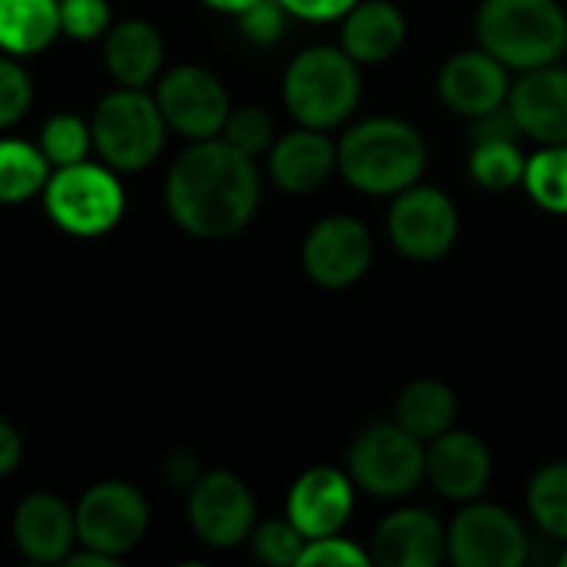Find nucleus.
<instances>
[{"instance_id": "1", "label": "nucleus", "mask_w": 567, "mask_h": 567, "mask_svg": "<svg viewBox=\"0 0 567 567\" xmlns=\"http://www.w3.org/2000/svg\"><path fill=\"white\" fill-rule=\"evenodd\" d=\"M169 219L196 239H229L243 233L262 199L256 159L223 136L193 140L163 183Z\"/></svg>"}, {"instance_id": "2", "label": "nucleus", "mask_w": 567, "mask_h": 567, "mask_svg": "<svg viewBox=\"0 0 567 567\" xmlns=\"http://www.w3.org/2000/svg\"><path fill=\"white\" fill-rule=\"evenodd\" d=\"M429 146L422 133L399 116H369L336 143L339 176L365 196H395L422 179Z\"/></svg>"}, {"instance_id": "3", "label": "nucleus", "mask_w": 567, "mask_h": 567, "mask_svg": "<svg viewBox=\"0 0 567 567\" xmlns=\"http://www.w3.org/2000/svg\"><path fill=\"white\" fill-rule=\"evenodd\" d=\"M475 40L508 70L558 63L567 50V10L558 0H482Z\"/></svg>"}, {"instance_id": "4", "label": "nucleus", "mask_w": 567, "mask_h": 567, "mask_svg": "<svg viewBox=\"0 0 567 567\" xmlns=\"http://www.w3.org/2000/svg\"><path fill=\"white\" fill-rule=\"evenodd\" d=\"M359 100L362 73L342 47H306L282 73V103L299 126L329 133L355 113Z\"/></svg>"}, {"instance_id": "5", "label": "nucleus", "mask_w": 567, "mask_h": 567, "mask_svg": "<svg viewBox=\"0 0 567 567\" xmlns=\"http://www.w3.org/2000/svg\"><path fill=\"white\" fill-rule=\"evenodd\" d=\"M93 153L116 173L150 169L166 146V120L153 93L143 86L110 90L90 113Z\"/></svg>"}, {"instance_id": "6", "label": "nucleus", "mask_w": 567, "mask_h": 567, "mask_svg": "<svg viewBox=\"0 0 567 567\" xmlns=\"http://www.w3.org/2000/svg\"><path fill=\"white\" fill-rule=\"evenodd\" d=\"M43 209L50 223L76 239H96L106 236L120 226L126 213V189L123 179L113 166L90 163H70V166H53L43 193Z\"/></svg>"}, {"instance_id": "7", "label": "nucleus", "mask_w": 567, "mask_h": 567, "mask_svg": "<svg viewBox=\"0 0 567 567\" xmlns=\"http://www.w3.org/2000/svg\"><path fill=\"white\" fill-rule=\"evenodd\" d=\"M346 472L355 488L372 498H405L425 482V442L405 432L395 419L375 422L355 435Z\"/></svg>"}, {"instance_id": "8", "label": "nucleus", "mask_w": 567, "mask_h": 567, "mask_svg": "<svg viewBox=\"0 0 567 567\" xmlns=\"http://www.w3.org/2000/svg\"><path fill=\"white\" fill-rule=\"evenodd\" d=\"M73 518H76V542L83 548L103 551L120 561L143 542L150 528V505L136 485L106 478L80 495Z\"/></svg>"}, {"instance_id": "9", "label": "nucleus", "mask_w": 567, "mask_h": 567, "mask_svg": "<svg viewBox=\"0 0 567 567\" xmlns=\"http://www.w3.org/2000/svg\"><path fill=\"white\" fill-rule=\"evenodd\" d=\"M389 243L412 262H435L452 252L462 219L455 199L439 186H409L392 196L389 206Z\"/></svg>"}, {"instance_id": "10", "label": "nucleus", "mask_w": 567, "mask_h": 567, "mask_svg": "<svg viewBox=\"0 0 567 567\" xmlns=\"http://www.w3.org/2000/svg\"><path fill=\"white\" fill-rule=\"evenodd\" d=\"M186 522L206 548H239L256 528L252 488L233 472H203L186 492Z\"/></svg>"}, {"instance_id": "11", "label": "nucleus", "mask_w": 567, "mask_h": 567, "mask_svg": "<svg viewBox=\"0 0 567 567\" xmlns=\"http://www.w3.org/2000/svg\"><path fill=\"white\" fill-rule=\"evenodd\" d=\"M156 103L173 133L186 140H213L229 120V93L223 80L199 63H176L156 80Z\"/></svg>"}, {"instance_id": "12", "label": "nucleus", "mask_w": 567, "mask_h": 567, "mask_svg": "<svg viewBox=\"0 0 567 567\" xmlns=\"http://www.w3.org/2000/svg\"><path fill=\"white\" fill-rule=\"evenodd\" d=\"M449 561L455 567H522L528 561V535L508 508L475 498L449 525Z\"/></svg>"}, {"instance_id": "13", "label": "nucleus", "mask_w": 567, "mask_h": 567, "mask_svg": "<svg viewBox=\"0 0 567 567\" xmlns=\"http://www.w3.org/2000/svg\"><path fill=\"white\" fill-rule=\"evenodd\" d=\"M302 269L322 289L355 286L375 259V239L359 216H322L302 239Z\"/></svg>"}, {"instance_id": "14", "label": "nucleus", "mask_w": 567, "mask_h": 567, "mask_svg": "<svg viewBox=\"0 0 567 567\" xmlns=\"http://www.w3.org/2000/svg\"><path fill=\"white\" fill-rule=\"evenodd\" d=\"M512 70L482 47L452 53L439 70V96L442 103L468 120H485L508 106Z\"/></svg>"}, {"instance_id": "15", "label": "nucleus", "mask_w": 567, "mask_h": 567, "mask_svg": "<svg viewBox=\"0 0 567 567\" xmlns=\"http://www.w3.org/2000/svg\"><path fill=\"white\" fill-rule=\"evenodd\" d=\"M492 449L468 429H449L425 442V482L449 502H475L492 482Z\"/></svg>"}, {"instance_id": "16", "label": "nucleus", "mask_w": 567, "mask_h": 567, "mask_svg": "<svg viewBox=\"0 0 567 567\" xmlns=\"http://www.w3.org/2000/svg\"><path fill=\"white\" fill-rule=\"evenodd\" d=\"M355 482L342 468L316 465L302 472L286 495V518L309 538L339 535L355 512Z\"/></svg>"}, {"instance_id": "17", "label": "nucleus", "mask_w": 567, "mask_h": 567, "mask_svg": "<svg viewBox=\"0 0 567 567\" xmlns=\"http://www.w3.org/2000/svg\"><path fill=\"white\" fill-rule=\"evenodd\" d=\"M508 116L518 133L542 146L567 143V66L548 63L518 73L508 93Z\"/></svg>"}, {"instance_id": "18", "label": "nucleus", "mask_w": 567, "mask_h": 567, "mask_svg": "<svg viewBox=\"0 0 567 567\" xmlns=\"http://www.w3.org/2000/svg\"><path fill=\"white\" fill-rule=\"evenodd\" d=\"M369 555L382 567H439L449 561V528L429 508H399L372 532Z\"/></svg>"}, {"instance_id": "19", "label": "nucleus", "mask_w": 567, "mask_h": 567, "mask_svg": "<svg viewBox=\"0 0 567 567\" xmlns=\"http://www.w3.org/2000/svg\"><path fill=\"white\" fill-rule=\"evenodd\" d=\"M10 535L17 551L33 565H63L80 545L73 508L50 492H33L13 508Z\"/></svg>"}, {"instance_id": "20", "label": "nucleus", "mask_w": 567, "mask_h": 567, "mask_svg": "<svg viewBox=\"0 0 567 567\" xmlns=\"http://www.w3.org/2000/svg\"><path fill=\"white\" fill-rule=\"evenodd\" d=\"M266 173L289 196L316 193L319 186L329 183L332 173H339L336 169V143L329 140L326 130L296 126L272 140V146L266 153Z\"/></svg>"}, {"instance_id": "21", "label": "nucleus", "mask_w": 567, "mask_h": 567, "mask_svg": "<svg viewBox=\"0 0 567 567\" xmlns=\"http://www.w3.org/2000/svg\"><path fill=\"white\" fill-rule=\"evenodd\" d=\"M166 43L156 23L130 17L103 33V66L116 86H150L159 80Z\"/></svg>"}, {"instance_id": "22", "label": "nucleus", "mask_w": 567, "mask_h": 567, "mask_svg": "<svg viewBox=\"0 0 567 567\" xmlns=\"http://www.w3.org/2000/svg\"><path fill=\"white\" fill-rule=\"evenodd\" d=\"M409 37V20L399 3L392 0H359L346 17H342V33L339 47L359 63H385L392 60Z\"/></svg>"}, {"instance_id": "23", "label": "nucleus", "mask_w": 567, "mask_h": 567, "mask_svg": "<svg viewBox=\"0 0 567 567\" xmlns=\"http://www.w3.org/2000/svg\"><path fill=\"white\" fill-rule=\"evenodd\" d=\"M60 37V0H0V53L27 60Z\"/></svg>"}, {"instance_id": "24", "label": "nucleus", "mask_w": 567, "mask_h": 567, "mask_svg": "<svg viewBox=\"0 0 567 567\" xmlns=\"http://www.w3.org/2000/svg\"><path fill=\"white\" fill-rule=\"evenodd\" d=\"M458 419V399L442 379H415L395 399V422L419 442H432Z\"/></svg>"}, {"instance_id": "25", "label": "nucleus", "mask_w": 567, "mask_h": 567, "mask_svg": "<svg viewBox=\"0 0 567 567\" xmlns=\"http://www.w3.org/2000/svg\"><path fill=\"white\" fill-rule=\"evenodd\" d=\"M53 166L40 143L0 136V206H20L43 193Z\"/></svg>"}, {"instance_id": "26", "label": "nucleus", "mask_w": 567, "mask_h": 567, "mask_svg": "<svg viewBox=\"0 0 567 567\" xmlns=\"http://www.w3.org/2000/svg\"><path fill=\"white\" fill-rule=\"evenodd\" d=\"M525 163L528 156L508 133H485L475 140L468 153V173L488 193H505L512 186H522Z\"/></svg>"}, {"instance_id": "27", "label": "nucleus", "mask_w": 567, "mask_h": 567, "mask_svg": "<svg viewBox=\"0 0 567 567\" xmlns=\"http://www.w3.org/2000/svg\"><path fill=\"white\" fill-rule=\"evenodd\" d=\"M525 505L548 538L567 545V462H548L532 475Z\"/></svg>"}, {"instance_id": "28", "label": "nucleus", "mask_w": 567, "mask_h": 567, "mask_svg": "<svg viewBox=\"0 0 567 567\" xmlns=\"http://www.w3.org/2000/svg\"><path fill=\"white\" fill-rule=\"evenodd\" d=\"M522 186L545 213L567 216V143H548L532 153Z\"/></svg>"}, {"instance_id": "29", "label": "nucleus", "mask_w": 567, "mask_h": 567, "mask_svg": "<svg viewBox=\"0 0 567 567\" xmlns=\"http://www.w3.org/2000/svg\"><path fill=\"white\" fill-rule=\"evenodd\" d=\"M37 143H40L43 156L50 159V166H70L93 153V130H90V120H83L70 110H60L40 126Z\"/></svg>"}, {"instance_id": "30", "label": "nucleus", "mask_w": 567, "mask_h": 567, "mask_svg": "<svg viewBox=\"0 0 567 567\" xmlns=\"http://www.w3.org/2000/svg\"><path fill=\"white\" fill-rule=\"evenodd\" d=\"M302 545H306V535L289 518H272L262 525L256 522V528L249 535V548H252L256 561L269 567H296Z\"/></svg>"}, {"instance_id": "31", "label": "nucleus", "mask_w": 567, "mask_h": 567, "mask_svg": "<svg viewBox=\"0 0 567 567\" xmlns=\"http://www.w3.org/2000/svg\"><path fill=\"white\" fill-rule=\"evenodd\" d=\"M226 143H233L246 156H266L276 140V123L262 106H236L229 110V120L219 133Z\"/></svg>"}, {"instance_id": "32", "label": "nucleus", "mask_w": 567, "mask_h": 567, "mask_svg": "<svg viewBox=\"0 0 567 567\" xmlns=\"http://www.w3.org/2000/svg\"><path fill=\"white\" fill-rule=\"evenodd\" d=\"M113 27L110 0H60V37L93 43Z\"/></svg>"}, {"instance_id": "33", "label": "nucleus", "mask_w": 567, "mask_h": 567, "mask_svg": "<svg viewBox=\"0 0 567 567\" xmlns=\"http://www.w3.org/2000/svg\"><path fill=\"white\" fill-rule=\"evenodd\" d=\"M33 106V80L17 56L0 53V130L17 126Z\"/></svg>"}, {"instance_id": "34", "label": "nucleus", "mask_w": 567, "mask_h": 567, "mask_svg": "<svg viewBox=\"0 0 567 567\" xmlns=\"http://www.w3.org/2000/svg\"><path fill=\"white\" fill-rule=\"evenodd\" d=\"M296 567H372V555L369 548L355 545L339 532L326 538H309L299 551Z\"/></svg>"}, {"instance_id": "35", "label": "nucleus", "mask_w": 567, "mask_h": 567, "mask_svg": "<svg viewBox=\"0 0 567 567\" xmlns=\"http://www.w3.org/2000/svg\"><path fill=\"white\" fill-rule=\"evenodd\" d=\"M236 20H239V30H243V37H246L249 43H256V47H272V43L286 33L289 13L282 10L279 0H259V3H252L249 10H243Z\"/></svg>"}, {"instance_id": "36", "label": "nucleus", "mask_w": 567, "mask_h": 567, "mask_svg": "<svg viewBox=\"0 0 567 567\" xmlns=\"http://www.w3.org/2000/svg\"><path fill=\"white\" fill-rule=\"evenodd\" d=\"M282 10L296 20L306 23H329V20H342L359 0H279Z\"/></svg>"}, {"instance_id": "37", "label": "nucleus", "mask_w": 567, "mask_h": 567, "mask_svg": "<svg viewBox=\"0 0 567 567\" xmlns=\"http://www.w3.org/2000/svg\"><path fill=\"white\" fill-rule=\"evenodd\" d=\"M163 475H166V482L173 488L189 492L193 482L203 475V468H199V458L196 455H189V452H169L166 462H163Z\"/></svg>"}, {"instance_id": "38", "label": "nucleus", "mask_w": 567, "mask_h": 567, "mask_svg": "<svg viewBox=\"0 0 567 567\" xmlns=\"http://www.w3.org/2000/svg\"><path fill=\"white\" fill-rule=\"evenodd\" d=\"M23 462V435L17 432L13 422L0 415V478L13 475Z\"/></svg>"}, {"instance_id": "39", "label": "nucleus", "mask_w": 567, "mask_h": 567, "mask_svg": "<svg viewBox=\"0 0 567 567\" xmlns=\"http://www.w3.org/2000/svg\"><path fill=\"white\" fill-rule=\"evenodd\" d=\"M206 7H213V10H219V13H229V17H239L243 10H249L252 3H259V0H203Z\"/></svg>"}, {"instance_id": "40", "label": "nucleus", "mask_w": 567, "mask_h": 567, "mask_svg": "<svg viewBox=\"0 0 567 567\" xmlns=\"http://www.w3.org/2000/svg\"><path fill=\"white\" fill-rule=\"evenodd\" d=\"M558 565L567 567V545H565V551H561V558H558Z\"/></svg>"}]
</instances>
